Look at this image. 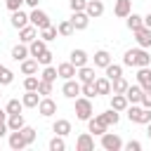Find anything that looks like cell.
Instances as JSON below:
<instances>
[{"label":"cell","instance_id":"6da1fadb","mask_svg":"<svg viewBox=\"0 0 151 151\" xmlns=\"http://www.w3.org/2000/svg\"><path fill=\"white\" fill-rule=\"evenodd\" d=\"M123 66H151V54L144 50V47H137V50H127L123 54Z\"/></svg>","mask_w":151,"mask_h":151},{"label":"cell","instance_id":"7a4b0ae2","mask_svg":"<svg viewBox=\"0 0 151 151\" xmlns=\"http://www.w3.org/2000/svg\"><path fill=\"white\" fill-rule=\"evenodd\" d=\"M92 113H94L92 99L90 97H76V116H78V120H90Z\"/></svg>","mask_w":151,"mask_h":151},{"label":"cell","instance_id":"3957f363","mask_svg":"<svg viewBox=\"0 0 151 151\" xmlns=\"http://www.w3.org/2000/svg\"><path fill=\"white\" fill-rule=\"evenodd\" d=\"M28 19H31V24H33V26H35L38 31H42V28L52 26V21H50L47 12H42V9H38V7H33V12L28 14Z\"/></svg>","mask_w":151,"mask_h":151},{"label":"cell","instance_id":"277c9868","mask_svg":"<svg viewBox=\"0 0 151 151\" xmlns=\"http://www.w3.org/2000/svg\"><path fill=\"white\" fill-rule=\"evenodd\" d=\"M125 144H123V139L118 137V134H113V132H104L101 134V149H106V151H120Z\"/></svg>","mask_w":151,"mask_h":151},{"label":"cell","instance_id":"5b68a950","mask_svg":"<svg viewBox=\"0 0 151 151\" xmlns=\"http://www.w3.org/2000/svg\"><path fill=\"white\" fill-rule=\"evenodd\" d=\"M61 94L64 97H68V99H76V97H80L83 94V83H78V80H64V87H61Z\"/></svg>","mask_w":151,"mask_h":151},{"label":"cell","instance_id":"8992f818","mask_svg":"<svg viewBox=\"0 0 151 151\" xmlns=\"http://www.w3.org/2000/svg\"><path fill=\"white\" fill-rule=\"evenodd\" d=\"M38 113H40L42 118L54 116V113H57V101H54L52 97H42V99H40V104H38Z\"/></svg>","mask_w":151,"mask_h":151},{"label":"cell","instance_id":"52a82bcc","mask_svg":"<svg viewBox=\"0 0 151 151\" xmlns=\"http://www.w3.org/2000/svg\"><path fill=\"white\" fill-rule=\"evenodd\" d=\"M9 149L12 151H24L28 144H26V139H24V134H21V130H9Z\"/></svg>","mask_w":151,"mask_h":151},{"label":"cell","instance_id":"ba28073f","mask_svg":"<svg viewBox=\"0 0 151 151\" xmlns=\"http://www.w3.org/2000/svg\"><path fill=\"white\" fill-rule=\"evenodd\" d=\"M134 40H137V45H139V47L149 50V47H151V28H149V26L137 28V31H134Z\"/></svg>","mask_w":151,"mask_h":151},{"label":"cell","instance_id":"9c48e42d","mask_svg":"<svg viewBox=\"0 0 151 151\" xmlns=\"http://www.w3.org/2000/svg\"><path fill=\"white\" fill-rule=\"evenodd\" d=\"M71 24H73L76 31H85L90 26V14L87 12H73L71 14Z\"/></svg>","mask_w":151,"mask_h":151},{"label":"cell","instance_id":"30bf717a","mask_svg":"<svg viewBox=\"0 0 151 151\" xmlns=\"http://www.w3.org/2000/svg\"><path fill=\"white\" fill-rule=\"evenodd\" d=\"M40 99H42V94H40L38 90H26V94L21 97V101H24V109H38Z\"/></svg>","mask_w":151,"mask_h":151},{"label":"cell","instance_id":"8fae6325","mask_svg":"<svg viewBox=\"0 0 151 151\" xmlns=\"http://www.w3.org/2000/svg\"><path fill=\"white\" fill-rule=\"evenodd\" d=\"M76 151H94V137H92V132H83L78 137Z\"/></svg>","mask_w":151,"mask_h":151},{"label":"cell","instance_id":"7c38bea8","mask_svg":"<svg viewBox=\"0 0 151 151\" xmlns=\"http://www.w3.org/2000/svg\"><path fill=\"white\" fill-rule=\"evenodd\" d=\"M87 130H90L92 134H99V137H101V134L109 130V125H106V123H104L99 116H92V118L87 120Z\"/></svg>","mask_w":151,"mask_h":151},{"label":"cell","instance_id":"4fadbf2b","mask_svg":"<svg viewBox=\"0 0 151 151\" xmlns=\"http://www.w3.org/2000/svg\"><path fill=\"white\" fill-rule=\"evenodd\" d=\"M130 12H132V0H116V5H113V14L116 17L127 19Z\"/></svg>","mask_w":151,"mask_h":151},{"label":"cell","instance_id":"5bb4252c","mask_svg":"<svg viewBox=\"0 0 151 151\" xmlns=\"http://www.w3.org/2000/svg\"><path fill=\"white\" fill-rule=\"evenodd\" d=\"M35 38H38V28H35L33 24H28V26L19 28V40H21V42H26V45H28V42H33Z\"/></svg>","mask_w":151,"mask_h":151},{"label":"cell","instance_id":"9a60e30c","mask_svg":"<svg viewBox=\"0 0 151 151\" xmlns=\"http://www.w3.org/2000/svg\"><path fill=\"white\" fill-rule=\"evenodd\" d=\"M57 71H59V78H64V80H71V78H76V76H78V68H76L71 61L59 64V66H57Z\"/></svg>","mask_w":151,"mask_h":151},{"label":"cell","instance_id":"2e32d148","mask_svg":"<svg viewBox=\"0 0 151 151\" xmlns=\"http://www.w3.org/2000/svg\"><path fill=\"white\" fill-rule=\"evenodd\" d=\"M9 21H12V26H14V28H24V26H28V24H31L28 14H26V12H21V9H14Z\"/></svg>","mask_w":151,"mask_h":151},{"label":"cell","instance_id":"e0dca14e","mask_svg":"<svg viewBox=\"0 0 151 151\" xmlns=\"http://www.w3.org/2000/svg\"><path fill=\"white\" fill-rule=\"evenodd\" d=\"M142 94H144V90H142L139 83H137V85H130L127 92H125V97H127L130 104H142Z\"/></svg>","mask_w":151,"mask_h":151},{"label":"cell","instance_id":"ac0fdd59","mask_svg":"<svg viewBox=\"0 0 151 151\" xmlns=\"http://www.w3.org/2000/svg\"><path fill=\"white\" fill-rule=\"evenodd\" d=\"M85 12L90 14V19H97V17H101V14H104V2H101V0H87Z\"/></svg>","mask_w":151,"mask_h":151},{"label":"cell","instance_id":"d6986e66","mask_svg":"<svg viewBox=\"0 0 151 151\" xmlns=\"http://www.w3.org/2000/svg\"><path fill=\"white\" fill-rule=\"evenodd\" d=\"M137 83L142 85V90H151V68L149 66H142L137 71Z\"/></svg>","mask_w":151,"mask_h":151},{"label":"cell","instance_id":"ffe728a7","mask_svg":"<svg viewBox=\"0 0 151 151\" xmlns=\"http://www.w3.org/2000/svg\"><path fill=\"white\" fill-rule=\"evenodd\" d=\"M47 50V40H42V38H35L33 42H28V52H31V57H40L42 52Z\"/></svg>","mask_w":151,"mask_h":151},{"label":"cell","instance_id":"44dd1931","mask_svg":"<svg viewBox=\"0 0 151 151\" xmlns=\"http://www.w3.org/2000/svg\"><path fill=\"white\" fill-rule=\"evenodd\" d=\"M28 57H31V52H28V45H26V42H19V45L12 47V59H14V61H24V59H28Z\"/></svg>","mask_w":151,"mask_h":151},{"label":"cell","instance_id":"7402d4cb","mask_svg":"<svg viewBox=\"0 0 151 151\" xmlns=\"http://www.w3.org/2000/svg\"><path fill=\"white\" fill-rule=\"evenodd\" d=\"M52 132H54V134H61V137L71 134V120H66V118H59V120H54V125H52Z\"/></svg>","mask_w":151,"mask_h":151},{"label":"cell","instance_id":"603a6c76","mask_svg":"<svg viewBox=\"0 0 151 151\" xmlns=\"http://www.w3.org/2000/svg\"><path fill=\"white\" fill-rule=\"evenodd\" d=\"M87 59H90V57H87V52H85V50H73L68 61H71L76 68H80V66H85V64H87Z\"/></svg>","mask_w":151,"mask_h":151},{"label":"cell","instance_id":"cb8c5ba5","mask_svg":"<svg viewBox=\"0 0 151 151\" xmlns=\"http://www.w3.org/2000/svg\"><path fill=\"white\" fill-rule=\"evenodd\" d=\"M24 125H26L24 113H9V116H7V127H9V130H21Z\"/></svg>","mask_w":151,"mask_h":151},{"label":"cell","instance_id":"d4e9b609","mask_svg":"<svg viewBox=\"0 0 151 151\" xmlns=\"http://www.w3.org/2000/svg\"><path fill=\"white\" fill-rule=\"evenodd\" d=\"M21 73L24 76H35L38 73V59L33 57V59H24L21 61Z\"/></svg>","mask_w":151,"mask_h":151},{"label":"cell","instance_id":"484cf974","mask_svg":"<svg viewBox=\"0 0 151 151\" xmlns=\"http://www.w3.org/2000/svg\"><path fill=\"white\" fill-rule=\"evenodd\" d=\"M127 106H130L127 97H125V94H116V92H113V97H111V109H116V111H125Z\"/></svg>","mask_w":151,"mask_h":151},{"label":"cell","instance_id":"4316f807","mask_svg":"<svg viewBox=\"0 0 151 151\" xmlns=\"http://www.w3.org/2000/svg\"><path fill=\"white\" fill-rule=\"evenodd\" d=\"M99 118H101L106 125H118V120H120V111H116V109H109V111L99 113Z\"/></svg>","mask_w":151,"mask_h":151},{"label":"cell","instance_id":"83f0119b","mask_svg":"<svg viewBox=\"0 0 151 151\" xmlns=\"http://www.w3.org/2000/svg\"><path fill=\"white\" fill-rule=\"evenodd\" d=\"M111 64V54L106 52V50H99V52H94V66H99V68H106Z\"/></svg>","mask_w":151,"mask_h":151},{"label":"cell","instance_id":"f1b7e54d","mask_svg":"<svg viewBox=\"0 0 151 151\" xmlns=\"http://www.w3.org/2000/svg\"><path fill=\"white\" fill-rule=\"evenodd\" d=\"M76 78H78L80 83H90V80H94V68L85 64V66L78 68V76H76Z\"/></svg>","mask_w":151,"mask_h":151},{"label":"cell","instance_id":"f546056e","mask_svg":"<svg viewBox=\"0 0 151 151\" xmlns=\"http://www.w3.org/2000/svg\"><path fill=\"white\" fill-rule=\"evenodd\" d=\"M94 87H97V94H111V80L104 76V78H94Z\"/></svg>","mask_w":151,"mask_h":151},{"label":"cell","instance_id":"4dcf8cb0","mask_svg":"<svg viewBox=\"0 0 151 151\" xmlns=\"http://www.w3.org/2000/svg\"><path fill=\"white\" fill-rule=\"evenodd\" d=\"M127 87H130V83L120 76V78H116V80H111V92H116V94H125L127 92Z\"/></svg>","mask_w":151,"mask_h":151},{"label":"cell","instance_id":"1f68e13d","mask_svg":"<svg viewBox=\"0 0 151 151\" xmlns=\"http://www.w3.org/2000/svg\"><path fill=\"white\" fill-rule=\"evenodd\" d=\"M144 26V17H139V14H134V12H130V17H127V28L134 33L137 28H142Z\"/></svg>","mask_w":151,"mask_h":151},{"label":"cell","instance_id":"d6a6232c","mask_svg":"<svg viewBox=\"0 0 151 151\" xmlns=\"http://www.w3.org/2000/svg\"><path fill=\"white\" fill-rule=\"evenodd\" d=\"M104 71H106V78H109V80H116V78L123 76V66H120V64H113V61H111Z\"/></svg>","mask_w":151,"mask_h":151},{"label":"cell","instance_id":"836d02e7","mask_svg":"<svg viewBox=\"0 0 151 151\" xmlns=\"http://www.w3.org/2000/svg\"><path fill=\"white\" fill-rule=\"evenodd\" d=\"M57 78H59V71H57V68H54L52 64L42 68V76H40V80H50V83H54Z\"/></svg>","mask_w":151,"mask_h":151},{"label":"cell","instance_id":"e575fe53","mask_svg":"<svg viewBox=\"0 0 151 151\" xmlns=\"http://www.w3.org/2000/svg\"><path fill=\"white\" fill-rule=\"evenodd\" d=\"M12 80H14V73L5 64H0V85H12Z\"/></svg>","mask_w":151,"mask_h":151},{"label":"cell","instance_id":"d590c367","mask_svg":"<svg viewBox=\"0 0 151 151\" xmlns=\"http://www.w3.org/2000/svg\"><path fill=\"white\" fill-rule=\"evenodd\" d=\"M57 31H59V35H64V38H68V35H73V24H71V19L68 21H59V26H57Z\"/></svg>","mask_w":151,"mask_h":151},{"label":"cell","instance_id":"8d00e7d4","mask_svg":"<svg viewBox=\"0 0 151 151\" xmlns=\"http://www.w3.org/2000/svg\"><path fill=\"white\" fill-rule=\"evenodd\" d=\"M64 149H66L64 137H61V134H54V137L50 139V151H64Z\"/></svg>","mask_w":151,"mask_h":151},{"label":"cell","instance_id":"74e56055","mask_svg":"<svg viewBox=\"0 0 151 151\" xmlns=\"http://www.w3.org/2000/svg\"><path fill=\"white\" fill-rule=\"evenodd\" d=\"M57 35H59L57 26H47V28H42V31H40V38H42V40H47V42H50V40H57Z\"/></svg>","mask_w":151,"mask_h":151},{"label":"cell","instance_id":"f35d334b","mask_svg":"<svg viewBox=\"0 0 151 151\" xmlns=\"http://www.w3.org/2000/svg\"><path fill=\"white\" fill-rule=\"evenodd\" d=\"M5 111H7V113H21V111H24V101H19V99H9L7 106H5Z\"/></svg>","mask_w":151,"mask_h":151},{"label":"cell","instance_id":"ab89813d","mask_svg":"<svg viewBox=\"0 0 151 151\" xmlns=\"http://www.w3.org/2000/svg\"><path fill=\"white\" fill-rule=\"evenodd\" d=\"M38 85H40V78H38V76H26L24 90H38Z\"/></svg>","mask_w":151,"mask_h":151},{"label":"cell","instance_id":"60d3db41","mask_svg":"<svg viewBox=\"0 0 151 151\" xmlns=\"http://www.w3.org/2000/svg\"><path fill=\"white\" fill-rule=\"evenodd\" d=\"M83 97H97V87H94V80H90V83H83Z\"/></svg>","mask_w":151,"mask_h":151},{"label":"cell","instance_id":"b9f144b4","mask_svg":"<svg viewBox=\"0 0 151 151\" xmlns=\"http://www.w3.org/2000/svg\"><path fill=\"white\" fill-rule=\"evenodd\" d=\"M21 134H24V139H26V144H28V146L35 142V130H33V127L24 125V127H21Z\"/></svg>","mask_w":151,"mask_h":151},{"label":"cell","instance_id":"7bdbcfd3","mask_svg":"<svg viewBox=\"0 0 151 151\" xmlns=\"http://www.w3.org/2000/svg\"><path fill=\"white\" fill-rule=\"evenodd\" d=\"M7 116H9V113H7L5 109H0V137H5L7 130H9V127H7Z\"/></svg>","mask_w":151,"mask_h":151},{"label":"cell","instance_id":"ee69618b","mask_svg":"<svg viewBox=\"0 0 151 151\" xmlns=\"http://www.w3.org/2000/svg\"><path fill=\"white\" fill-rule=\"evenodd\" d=\"M38 92H40L42 97H50V94H52V83H50V80H40Z\"/></svg>","mask_w":151,"mask_h":151},{"label":"cell","instance_id":"f6af8a7d","mask_svg":"<svg viewBox=\"0 0 151 151\" xmlns=\"http://www.w3.org/2000/svg\"><path fill=\"white\" fill-rule=\"evenodd\" d=\"M68 5H71V12H85V7H87V0H71Z\"/></svg>","mask_w":151,"mask_h":151},{"label":"cell","instance_id":"bcb514c9","mask_svg":"<svg viewBox=\"0 0 151 151\" xmlns=\"http://www.w3.org/2000/svg\"><path fill=\"white\" fill-rule=\"evenodd\" d=\"M52 57H54V54H52L50 50H45V52L38 57V64H42V66H50V64H52Z\"/></svg>","mask_w":151,"mask_h":151},{"label":"cell","instance_id":"7dc6e473","mask_svg":"<svg viewBox=\"0 0 151 151\" xmlns=\"http://www.w3.org/2000/svg\"><path fill=\"white\" fill-rule=\"evenodd\" d=\"M137 123H139V125H146V123H151V109H142V113H139Z\"/></svg>","mask_w":151,"mask_h":151},{"label":"cell","instance_id":"c3c4849f","mask_svg":"<svg viewBox=\"0 0 151 151\" xmlns=\"http://www.w3.org/2000/svg\"><path fill=\"white\" fill-rule=\"evenodd\" d=\"M5 5L9 12H14V9H21V5H26V0H5Z\"/></svg>","mask_w":151,"mask_h":151},{"label":"cell","instance_id":"681fc988","mask_svg":"<svg viewBox=\"0 0 151 151\" xmlns=\"http://www.w3.org/2000/svg\"><path fill=\"white\" fill-rule=\"evenodd\" d=\"M125 151H142V142H137V139H130L125 146H123Z\"/></svg>","mask_w":151,"mask_h":151},{"label":"cell","instance_id":"f907efd6","mask_svg":"<svg viewBox=\"0 0 151 151\" xmlns=\"http://www.w3.org/2000/svg\"><path fill=\"white\" fill-rule=\"evenodd\" d=\"M142 106H144V109H151V90H144V94H142Z\"/></svg>","mask_w":151,"mask_h":151},{"label":"cell","instance_id":"816d5d0a","mask_svg":"<svg viewBox=\"0 0 151 151\" xmlns=\"http://www.w3.org/2000/svg\"><path fill=\"white\" fill-rule=\"evenodd\" d=\"M38 2H40V0H26V5H28L31 9H33V7H38Z\"/></svg>","mask_w":151,"mask_h":151},{"label":"cell","instance_id":"f5cc1de1","mask_svg":"<svg viewBox=\"0 0 151 151\" xmlns=\"http://www.w3.org/2000/svg\"><path fill=\"white\" fill-rule=\"evenodd\" d=\"M144 26H149V28H151V12L144 17Z\"/></svg>","mask_w":151,"mask_h":151},{"label":"cell","instance_id":"db71d44e","mask_svg":"<svg viewBox=\"0 0 151 151\" xmlns=\"http://www.w3.org/2000/svg\"><path fill=\"white\" fill-rule=\"evenodd\" d=\"M146 137L151 139V123H146Z\"/></svg>","mask_w":151,"mask_h":151},{"label":"cell","instance_id":"11a10c76","mask_svg":"<svg viewBox=\"0 0 151 151\" xmlns=\"http://www.w3.org/2000/svg\"><path fill=\"white\" fill-rule=\"evenodd\" d=\"M0 99H2V92H0Z\"/></svg>","mask_w":151,"mask_h":151}]
</instances>
